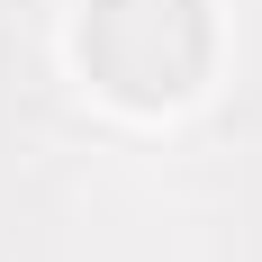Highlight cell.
Listing matches in <instances>:
<instances>
[{
    "label": "cell",
    "mask_w": 262,
    "mask_h": 262,
    "mask_svg": "<svg viewBox=\"0 0 262 262\" xmlns=\"http://www.w3.org/2000/svg\"><path fill=\"white\" fill-rule=\"evenodd\" d=\"M81 63L108 100L172 108L208 73V0H91L81 18Z\"/></svg>",
    "instance_id": "obj_1"
}]
</instances>
